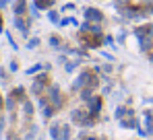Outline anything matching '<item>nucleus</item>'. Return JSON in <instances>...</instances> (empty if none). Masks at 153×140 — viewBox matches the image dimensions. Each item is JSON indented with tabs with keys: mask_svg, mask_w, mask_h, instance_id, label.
I'll use <instances>...</instances> for the list:
<instances>
[{
	"mask_svg": "<svg viewBox=\"0 0 153 140\" xmlns=\"http://www.w3.org/2000/svg\"><path fill=\"white\" fill-rule=\"evenodd\" d=\"M85 19H89V21H102V13L97 10V8H87L85 10Z\"/></svg>",
	"mask_w": 153,
	"mask_h": 140,
	"instance_id": "nucleus-1",
	"label": "nucleus"
},
{
	"mask_svg": "<svg viewBox=\"0 0 153 140\" xmlns=\"http://www.w3.org/2000/svg\"><path fill=\"white\" fill-rule=\"evenodd\" d=\"M15 27H17L23 35H27V31H29V23H27V21H23L21 17H15Z\"/></svg>",
	"mask_w": 153,
	"mask_h": 140,
	"instance_id": "nucleus-2",
	"label": "nucleus"
},
{
	"mask_svg": "<svg viewBox=\"0 0 153 140\" xmlns=\"http://www.w3.org/2000/svg\"><path fill=\"white\" fill-rule=\"evenodd\" d=\"M100 107H102V99H100V97H95V99H89V113H91V116H95Z\"/></svg>",
	"mask_w": 153,
	"mask_h": 140,
	"instance_id": "nucleus-3",
	"label": "nucleus"
},
{
	"mask_svg": "<svg viewBox=\"0 0 153 140\" xmlns=\"http://www.w3.org/2000/svg\"><path fill=\"white\" fill-rule=\"evenodd\" d=\"M50 99H52V103H54V107H60V95H58V87H52L50 89Z\"/></svg>",
	"mask_w": 153,
	"mask_h": 140,
	"instance_id": "nucleus-4",
	"label": "nucleus"
},
{
	"mask_svg": "<svg viewBox=\"0 0 153 140\" xmlns=\"http://www.w3.org/2000/svg\"><path fill=\"white\" fill-rule=\"evenodd\" d=\"M139 41H141V47H143V49H149V47L153 46L151 35H143V37H139Z\"/></svg>",
	"mask_w": 153,
	"mask_h": 140,
	"instance_id": "nucleus-5",
	"label": "nucleus"
},
{
	"mask_svg": "<svg viewBox=\"0 0 153 140\" xmlns=\"http://www.w3.org/2000/svg\"><path fill=\"white\" fill-rule=\"evenodd\" d=\"M68 136H71V128H68V124L60 126V138H58V140H68Z\"/></svg>",
	"mask_w": 153,
	"mask_h": 140,
	"instance_id": "nucleus-6",
	"label": "nucleus"
},
{
	"mask_svg": "<svg viewBox=\"0 0 153 140\" xmlns=\"http://www.w3.org/2000/svg\"><path fill=\"white\" fill-rule=\"evenodd\" d=\"M15 13H17V17H21L25 13V0H17L15 2Z\"/></svg>",
	"mask_w": 153,
	"mask_h": 140,
	"instance_id": "nucleus-7",
	"label": "nucleus"
},
{
	"mask_svg": "<svg viewBox=\"0 0 153 140\" xmlns=\"http://www.w3.org/2000/svg\"><path fill=\"white\" fill-rule=\"evenodd\" d=\"M132 113H134L132 109H124V107H118V109H116V117H120V119L124 116H132Z\"/></svg>",
	"mask_w": 153,
	"mask_h": 140,
	"instance_id": "nucleus-8",
	"label": "nucleus"
},
{
	"mask_svg": "<svg viewBox=\"0 0 153 140\" xmlns=\"http://www.w3.org/2000/svg\"><path fill=\"white\" fill-rule=\"evenodd\" d=\"M50 136H52L54 140L60 138V126H58V124H54V126L50 128Z\"/></svg>",
	"mask_w": 153,
	"mask_h": 140,
	"instance_id": "nucleus-9",
	"label": "nucleus"
},
{
	"mask_svg": "<svg viewBox=\"0 0 153 140\" xmlns=\"http://www.w3.org/2000/svg\"><path fill=\"white\" fill-rule=\"evenodd\" d=\"M120 126H122V128H137L139 124H137V119H122Z\"/></svg>",
	"mask_w": 153,
	"mask_h": 140,
	"instance_id": "nucleus-10",
	"label": "nucleus"
},
{
	"mask_svg": "<svg viewBox=\"0 0 153 140\" xmlns=\"http://www.w3.org/2000/svg\"><path fill=\"white\" fill-rule=\"evenodd\" d=\"M81 97H83L85 101H89V99H91V87H87V89H83V91H81Z\"/></svg>",
	"mask_w": 153,
	"mask_h": 140,
	"instance_id": "nucleus-11",
	"label": "nucleus"
},
{
	"mask_svg": "<svg viewBox=\"0 0 153 140\" xmlns=\"http://www.w3.org/2000/svg\"><path fill=\"white\" fill-rule=\"evenodd\" d=\"M50 46L52 47H60V37H56V35L50 37Z\"/></svg>",
	"mask_w": 153,
	"mask_h": 140,
	"instance_id": "nucleus-12",
	"label": "nucleus"
},
{
	"mask_svg": "<svg viewBox=\"0 0 153 140\" xmlns=\"http://www.w3.org/2000/svg\"><path fill=\"white\" fill-rule=\"evenodd\" d=\"M48 19H50L52 23H60V21H58V13H54V10H52V13H48Z\"/></svg>",
	"mask_w": 153,
	"mask_h": 140,
	"instance_id": "nucleus-13",
	"label": "nucleus"
},
{
	"mask_svg": "<svg viewBox=\"0 0 153 140\" xmlns=\"http://www.w3.org/2000/svg\"><path fill=\"white\" fill-rule=\"evenodd\" d=\"M37 46H39V39H37V37H35V39H29V43H27L29 49H33V47H37Z\"/></svg>",
	"mask_w": 153,
	"mask_h": 140,
	"instance_id": "nucleus-14",
	"label": "nucleus"
},
{
	"mask_svg": "<svg viewBox=\"0 0 153 140\" xmlns=\"http://www.w3.org/2000/svg\"><path fill=\"white\" fill-rule=\"evenodd\" d=\"M6 109H15V97H8L6 99Z\"/></svg>",
	"mask_w": 153,
	"mask_h": 140,
	"instance_id": "nucleus-15",
	"label": "nucleus"
},
{
	"mask_svg": "<svg viewBox=\"0 0 153 140\" xmlns=\"http://www.w3.org/2000/svg\"><path fill=\"white\" fill-rule=\"evenodd\" d=\"M76 66H79V62H71V64H66L64 68H66V72H73V70H75Z\"/></svg>",
	"mask_w": 153,
	"mask_h": 140,
	"instance_id": "nucleus-16",
	"label": "nucleus"
},
{
	"mask_svg": "<svg viewBox=\"0 0 153 140\" xmlns=\"http://www.w3.org/2000/svg\"><path fill=\"white\" fill-rule=\"evenodd\" d=\"M37 70H42V64H35V66H31V68L27 70V74H33V72H37Z\"/></svg>",
	"mask_w": 153,
	"mask_h": 140,
	"instance_id": "nucleus-17",
	"label": "nucleus"
},
{
	"mask_svg": "<svg viewBox=\"0 0 153 140\" xmlns=\"http://www.w3.org/2000/svg\"><path fill=\"white\" fill-rule=\"evenodd\" d=\"M6 37H8V43H10V47H13V49H17V43H15V39H13V37H10V33H6Z\"/></svg>",
	"mask_w": 153,
	"mask_h": 140,
	"instance_id": "nucleus-18",
	"label": "nucleus"
},
{
	"mask_svg": "<svg viewBox=\"0 0 153 140\" xmlns=\"http://www.w3.org/2000/svg\"><path fill=\"white\" fill-rule=\"evenodd\" d=\"M13 97H19V99H21V97H23V89H21V87L15 89V91H13Z\"/></svg>",
	"mask_w": 153,
	"mask_h": 140,
	"instance_id": "nucleus-19",
	"label": "nucleus"
},
{
	"mask_svg": "<svg viewBox=\"0 0 153 140\" xmlns=\"http://www.w3.org/2000/svg\"><path fill=\"white\" fill-rule=\"evenodd\" d=\"M52 113H54V109H52V107H44V116H46V117H50Z\"/></svg>",
	"mask_w": 153,
	"mask_h": 140,
	"instance_id": "nucleus-20",
	"label": "nucleus"
},
{
	"mask_svg": "<svg viewBox=\"0 0 153 140\" xmlns=\"http://www.w3.org/2000/svg\"><path fill=\"white\" fill-rule=\"evenodd\" d=\"M31 111H33V107H31V103H25V113H27V116H31Z\"/></svg>",
	"mask_w": 153,
	"mask_h": 140,
	"instance_id": "nucleus-21",
	"label": "nucleus"
},
{
	"mask_svg": "<svg viewBox=\"0 0 153 140\" xmlns=\"http://www.w3.org/2000/svg\"><path fill=\"white\" fill-rule=\"evenodd\" d=\"M17 68H19V66H17V62H10V72H15Z\"/></svg>",
	"mask_w": 153,
	"mask_h": 140,
	"instance_id": "nucleus-22",
	"label": "nucleus"
},
{
	"mask_svg": "<svg viewBox=\"0 0 153 140\" xmlns=\"http://www.w3.org/2000/svg\"><path fill=\"white\" fill-rule=\"evenodd\" d=\"M4 76H6V72H4V70L0 68V78H4Z\"/></svg>",
	"mask_w": 153,
	"mask_h": 140,
	"instance_id": "nucleus-23",
	"label": "nucleus"
},
{
	"mask_svg": "<svg viewBox=\"0 0 153 140\" xmlns=\"http://www.w3.org/2000/svg\"><path fill=\"white\" fill-rule=\"evenodd\" d=\"M2 128H4V119H0V132H2Z\"/></svg>",
	"mask_w": 153,
	"mask_h": 140,
	"instance_id": "nucleus-24",
	"label": "nucleus"
},
{
	"mask_svg": "<svg viewBox=\"0 0 153 140\" xmlns=\"http://www.w3.org/2000/svg\"><path fill=\"white\" fill-rule=\"evenodd\" d=\"M149 33H153V25H151V27H149Z\"/></svg>",
	"mask_w": 153,
	"mask_h": 140,
	"instance_id": "nucleus-25",
	"label": "nucleus"
},
{
	"mask_svg": "<svg viewBox=\"0 0 153 140\" xmlns=\"http://www.w3.org/2000/svg\"><path fill=\"white\" fill-rule=\"evenodd\" d=\"M149 10H151V15H153V4H151V8H149Z\"/></svg>",
	"mask_w": 153,
	"mask_h": 140,
	"instance_id": "nucleus-26",
	"label": "nucleus"
},
{
	"mask_svg": "<svg viewBox=\"0 0 153 140\" xmlns=\"http://www.w3.org/2000/svg\"><path fill=\"white\" fill-rule=\"evenodd\" d=\"M0 107H2V97H0Z\"/></svg>",
	"mask_w": 153,
	"mask_h": 140,
	"instance_id": "nucleus-27",
	"label": "nucleus"
},
{
	"mask_svg": "<svg viewBox=\"0 0 153 140\" xmlns=\"http://www.w3.org/2000/svg\"><path fill=\"white\" fill-rule=\"evenodd\" d=\"M149 60H151V62H153V54H151V58H149Z\"/></svg>",
	"mask_w": 153,
	"mask_h": 140,
	"instance_id": "nucleus-28",
	"label": "nucleus"
},
{
	"mask_svg": "<svg viewBox=\"0 0 153 140\" xmlns=\"http://www.w3.org/2000/svg\"><path fill=\"white\" fill-rule=\"evenodd\" d=\"M87 140H95V138H87Z\"/></svg>",
	"mask_w": 153,
	"mask_h": 140,
	"instance_id": "nucleus-29",
	"label": "nucleus"
}]
</instances>
